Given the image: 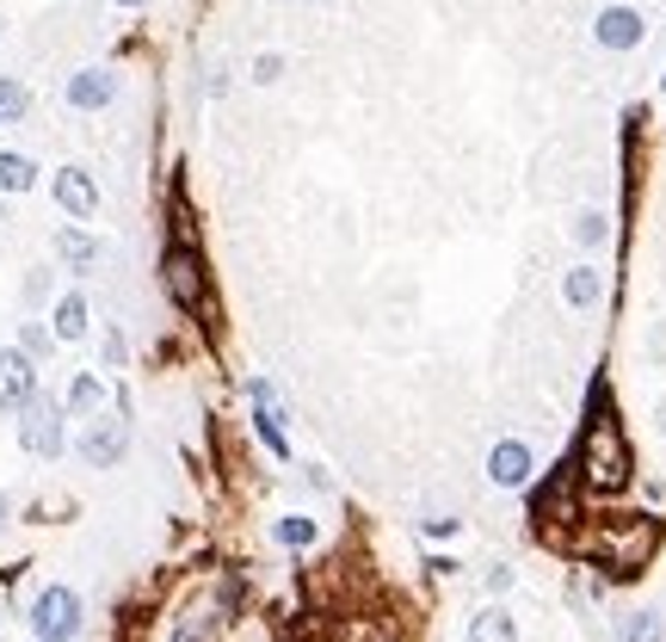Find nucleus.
<instances>
[{
	"instance_id": "nucleus-4",
	"label": "nucleus",
	"mask_w": 666,
	"mask_h": 642,
	"mask_svg": "<svg viewBox=\"0 0 666 642\" xmlns=\"http://www.w3.org/2000/svg\"><path fill=\"white\" fill-rule=\"evenodd\" d=\"M87 624V606H80L75 587H44L32 599V636L37 642H75Z\"/></svg>"
},
{
	"instance_id": "nucleus-27",
	"label": "nucleus",
	"mask_w": 666,
	"mask_h": 642,
	"mask_svg": "<svg viewBox=\"0 0 666 642\" xmlns=\"http://www.w3.org/2000/svg\"><path fill=\"white\" fill-rule=\"evenodd\" d=\"M50 297V279L44 272H32V279H25V303H44Z\"/></svg>"
},
{
	"instance_id": "nucleus-15",
	"label": "nucleus",
	"mask_w": 666,
	"mask_h": 642,
	"mask_svg": "<svg viewBox=\"0 0 666 642\" xmlns=\"http://www.w3.org/2000/svg\"><path fill=\"white\" fill-rule=\"evenodd\" d=\"M469 642H518V624H512L506 606H481L469 618Z\"/></svg>"
},
{
	"instance_id": "nucleus-5",
	"label": "nucleus",
	"mask_w": 666,
	"mask_h": 642,
	"mask_svg": "<svg viewBox=\"0 0 666 642\" xmlns=\"http://www.w3.org/2000/svg\"><path fill=\"white\" fill-rule=\"evenodd\" d=\"M161 284H167V297L179 303L186 315L204 309L210 284H204V260H198V248H192V241H173V248H167V260H161Z\"/></svg>"
},
{
	"instance_id": "nucleus-10",
	"label": "nucleus",
	"mask_w": 666,
	"mask_h": 642,
	"mask_svg": "<svg viewBox=\"0 0 666 642\" xmlns=\"http://www.w3.org/2000/svg\"><path fill=\"white\" fill-rule=\"evenodd\" d=\"M592 37H599L604 50H635L642 37H648V19L635 13V7H604L599 25H592Z\"/></svg>"
},
{
	"instance_id": "nucleus-6",
	"label": "nucleus",
	"mask_w": 666,
	"mask_h": 642,
	"mask_svg": "<svg viewBox=\"0 0 666 642\" xmlns=\"http://www.w3.org/2000/svg\"><path fill=\"white\" fill-rule=\"evenodd\" d=\"M80 457H87L94 470H118L130 457V421L124 414H94L87 433H80Z\"/></svg>"
},
{
	"instance_id": "nucleus-11",
	"label": "nucleus",
	"mask_w": 666,
	"mask_h": 642,
	"mask_svg": "<svg viewBox=\"0 0 666 642\" xmlns=\"http://www.w3.org/2000/svg\"><path fill=\"white\" fill-rule=\"evenodd\" d=\"M68 106L75 111H99V106H111L118 99V75L111 68H80V75H68Z\"/></svg>"
},
{
	"instance_id": "nucleus-13",
	"label": "nucleus",
	"mask_w": 666,
	"mask_h": 642,
	"mask_svg": "<svg viewBox=\"0 0 666 642\" xmlns=\"http://www.w3.org/2000/svg\"><path fill=\"white\" fill-rule=\"evenodd\" d=\"M167 642H222V606H192Z\"/></svg>"
},
{
	"instance_id": "nucleus-1",
	"label": "nucleus",
	"mask_w": 666,
	"mask_h": 642,
	"mask_svg": "<svg viewBox=\"0 0 666 642\" xmlns=\"http://www.w3.org/2000/svg\"><path fill=\"white\" fill-rule=\"evenodd\" d=\"M580 482L599 488V494L630 482V445H623V426L611 414H592L587 439H580Z\"/></svg>"
},
{
	"instance_id": "nucleus-7",
	"label": "nucleus",
	"mask_w": 666,
	"mask_h": 642,
	"mask_svg": "<svg viewBox=\"0 0 666 642\" xmlns=\"http://www.w3.org/2000/svg\"><path fill=\"white\" fill-rule=\"evenodd\" d=\"M248 395H253V433H260V445H265V451H279V457H291V433H284V402L272 395V383H265V377H253Z\"/></svg>"
},
{
	"instance_id": "nucleus-32",
	"label": "nucleus",
	"mask_w": 666,
	"mask_h": 642,
	"mask_svg": "<svg viewBox=\"0 0 666 642\" xmlns=\"http://www.w3.org/2000/svg\"><path fill=\"white\" fill-rule=\"evenodd\" d=\"M124 7H137V0H124Z\"/></svg>"
},
{
	"instance_id": "nucleus-14",
	"label": "nucleus",
	"mask_w": 666,
	"mask_h": 642,
	"mask_svg": "<svg viewBox=\"0 0 666 642\" xmlns=\"http://www.w3.org/2000/svg\"><path fill=\"white\" fill-rule=\"evenodd\" d=\"M63 414H80V421H94V414H106V383L80 371L75 383H68V395H63Z\"/></svg>"
},
{
	"instance_id": "nucleus-25",
	"label": "nucleus",
	"mask_w": 666,
	"mask_h": 642,
	"mask_svg": "<svg viewBox=\"0 0 666 642\" xmlns=\"http://www.w3.org/2000/svg\"><path fill=\"white\" fill-rule=\"evenodd\" d=\"M506 587H512V568L494 563V568H488V594H506Z\"/></svg>"
},
{
	"instance_id": "nucleus-16",
	"label": "nucleus",
	"mask_w": 666,
	"mask_h": 642,
	"mask_svg": "<svg viewBox=\"0 0 666 642\" xmlns=\"http://www.w3.org/2000/svg\"><path fill=\"white\" fill-rule=\"evenodd\" d=\"M50 334H56V340H80V334H87V297H80V291L56 297V315H50Z\"/></svg>"
},
{
	"instance_id": "nucleus-9",
	"label": "nucleus",
	"mask_w": 666,
	"mask_h": 642,
	"mask_svg": "<svg viewBox=\"0 0 666 642\" xmlns=\"http://www.w3.org/2000/svg\"><path fill=\"white\" fill-rule=\"evenodd\" d=\"M531 476H537V457H531L525 439H500L494 451H488V482L494 488H525Z\"/></svg>"
},
{
	"instance_id": "nucleus-18",
	"label": "nucleus",
	"mask_w": 666,
	"mask_h": 642,
	"mask_svg": "<svg viewBox=\"0 0 666 642\" xmlns=\"http://www.w3.org/2000/svg\"><path fill=\"white\" fill-rule=\"evenodd\" d=\"M56 253H63L75 272H94L99 266V241L87 236V229H63V236H56Z\"/></svg>"
},
{
	"instance_id": "nucleus-23",
	"label": "nucleus",
	"mask_w": 666,
	"mask_h": 642,
	"mask_svg": "<svg viewBox=\"0 0 666 642\" xmlns=\"http://www.w3.org/2000/svg\"><path fill=\"white\" fill-rule=\"evenodd\" d=\"M32 111V94H25V80H0V124H13Z\"/></svg>"
},
{
	"instance_id": "nucleus-26",
	"label": "nucleus",
	"mask_w": 666,
	"mask_h": 642,
	"mask_svg": "<svg viewBox=\"0 0 666 642\" xmlns=\"http://www.w3.org/2000/svg\"><path fill=\"white\" fill-rule=\"evenodd\" d=\"M279 75H284L279 56H260V63H253V80H279Z\"/></svg>"
},
{
	"instance_id": "nucleus-8",
	"label": "nucleus",
	"mask_w": 666,
	"mask_h": 642,
	"mask_svg": "<svg viewBox=\"0 0 666 642\" xmlns=\"http://www.w3.org/2000/svg\"><path fill=\"white\" fill-rule=\"evenodd\" d=\"M32 395H37V364L19 346H0V414H19Z\"/></svg>"
},
{
	"instance_id": "nucleus-17",
	"label": "nucleus",
	"mask_w": 666,
	"mask_h": 642,
	"mask_svg": "<svg viewBox=\"0 0 666 642\" xmlns=\"http://www.w3.org/2000/svg\"><path fill=\"white\" fill-rule=\"evenodd\" d=\"M561 297H568V309H592V303L604 297V279H599V266H574L568 279H561Z\"/></svg>"
},
{
	"instance_id": "nucleus-24",
	"label": "nucleus",
	"mask_w": 666,
	"mask_h": 642,
	"mask_svg": "<svg viewBox=\"0 0 666 642\" xmlns=\"http://www.w3.org/2000/svg\"><path fill=\"white\" fill-rule=\"evenodd\" d=\"M574 236L587 241V248H599V241H604V236H611V229H604V217H599V210H587V217L574 222Z\"/></svg>"
},
{
	"instance_id": "nucleus-20",
	"label": "nucleus",
	"mask_w": 666,
	"mask_h": 642,
	"mask_svg": "<svg viewBox=\"0 0 666 642\" xmlns=\"http://www.w3.org/2000/svg\"><path fill=\"white\" fill-rule=\"evenodd\" d=\"M37 186V167L25 155H0V192H32Z\"/></svg>"
},
{
	"instance_id": "nucleus-21",
	"label": "nucleus",
	"mask_w": 666,
	"mask_h": 642,
	"mask_svg": "<svg viewBox=\"0 0 666 642\" xmlns=\"http://www.w3.org/2000/svg\"><path fill=\"white\" fill-rule=\"evenodd\" d=\"M618 642H660V611H630L618 624Z\"/></svg>"
},
{
	"instance_id": "nucleus-12",
	"label": "nucleus",
	"mask_w": 666,
	"mask_h": 642,
	"mask_svg": "<svg viewBox=\"0 0 666 642\" xmlns=\"http://www.w3.org/2000/svg\"><path fill=\"white\" fill-rule=\"evenodd\" d=\"M56 204H63L75 222H87L99 210V186H94V173H80V167H63L56 173Z\"/></svg>"
},
{
	"instance_id": "nucleus-2",
	"label": "nucleus",
	"mask_w": 666,
	"mask_h": 642,
	"mask_svg": "<svg viewBox=\"0 0 666 642\" xmlns=\"http://www.w3.org/2000/svg\"><path fill=\"white\" fill-rule=\"evenodd\" d=\"M654 544H660V525L642 519V513H630V519H604L599 537H592V556H599L611 575H642L648 556H654Z\"/></svg>"
},
{
	"instance_id": "nucleus-19",
	"label": "nucleus",
	"mask_w": 666,
	"mask_h": 642,
	"mask_svg": "<svg viewBox=\"0 0 666 642\" xmlns=\"http://www.w3.org/2000/svg\"><path fill=\"white\" fill-rule=\"evenodd\" d=\"M272 532H279V544H284V549H309L315 537H321V525H315L309 513H284L279 525H272Z\"/></svg>"
},
{
	"instance_id": "nucleus-3",
	"label": "nucleus",
	"mask_w": 666,
	"mask_h": 642,
	"mask_svg": "<svg viewBox=\"0 0 666 642\" xmlns=\"http://www.w3.org/2000/svg\"><path fill=\"white\" fill-rule=\"evenodd\" d=\"M19 445H25L32 457H44V464H56V457L68 451V414H63L56 395L37 390L32 402L19 407Z\"/></svg>"
},
{
	"instance_id": "nucleus-33",
	"label": "nucleus",
	"mask_w": 666,
	"mask_h": 642,
	"mask_svg": "<svg viewBox=\"0 0 666 642\" xmlns=\"http://www.w3.org/2000/svg\"><path fill=\"white\" fill-rule=\"evenodd\" d=\"M0 217H7V210H0Z\"/></svg>"
},
{
	"instance_id": "nucleus-28",
	"label": "nucleus",
	"mask_w": 666,
	"mask_h": 642,
	"mask_svg": "<svg viewBox=\"0 0 666 642\" xmlns=\"http://www.w3.org/2000/svg\"><path fill=\"white\" fill-rule=\"evenodd\" d=\"M106 364H124V334H106Z\"/></svg>"
},
{
	"instance_id": "nucleus-29",
	"label": "nucleus",
	"mask_w": 666,
	"mask_h": 642,
	"mask_svg": "<svg viewBox=\"0 0 666 642\" xmlns=\"http://www.w3.org/2000/svg\"><path fill=\"white\" fill-rule=\"evenodd\" d=\"M0 532H7V494H0Z\"/></svg>"
},
{
	"instance_id": "nucleus-31",
	"label": "nucleus",
	"mask_w": 666,
	"mask_h": 642,
	"mask_svg": "<svg viewBox=\"0 0 666 642\" xmlns=\"http://www.w3.org/2000/svg\"><path fill=\"white\" fill-rule=\"evenodd\" d=\"M0 599H7V575H0Z\"/></svg>"
},
{
	"instance_id": "nucleus-30",
	"label": "nucleus",
	"mask_w": 666,
	"mask_h": 642,
	"mask_svg": "<svg viewBox=\"0 0 666 642\" xmlns=\"http://www.w3.org/2000/svg\"><path fill=\"white\" fill-rule=\"evenodd\" d=\"M660 433H666V395H660Z\"/></svg>"
},
{
	"instance_id": "nucleus-22",
	"label": "nucleus",
	"mask_w": 666,
	"mask_h": 642,
	"mask_svg": "<svg viewBox=\"0 0 666 642\" xmlns=\"http://www.w3.org/2000/svg\"><path fill=\"white\" fill-rule=\"evenodd\" d=\"M50 346H56V334H50L44 322H19V352H25V359H50Z\"/></svg>"
}]
</instances>
